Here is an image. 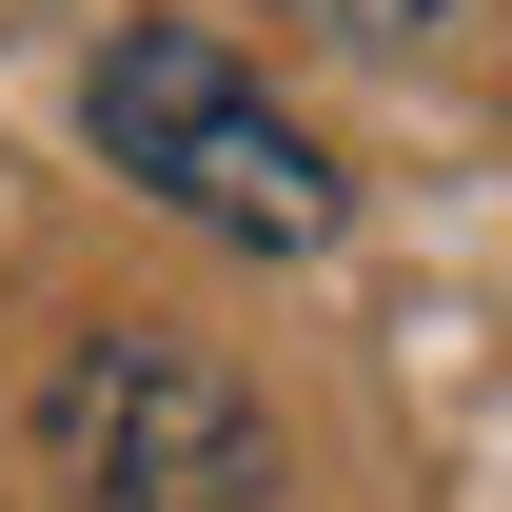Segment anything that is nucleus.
I'll return each instance as SVG.
<instances>
[{
    "mask_svg": "<svg viewBox=\"0 0 512 512\" xmlns=\"http://www.w3.org/2000/svg\"><path fill=\"white\" fill-rule=\"evenodd\" d=\"M79 119H99V158H119L158 217H197V237H237V256H335L316 119H276V79H256L217 20H119V40L79 60Z\"/></svg>",
    "mask_w": 512,
    "mask_h": 512,
    "instance_id": "nucleus-1",
    "label": "nucleus"
},
{
    "mask_svg": "<svg viewBox=\"0 0 512 512\" xmlns=\"http://www.w3.org/2000/svg\"><path fill=\"white\" fill-rule=\"evenodd\" d=\"M40 473H60V512H276V414L237 355L119 316L40 375Z\"/></svg>",
    "mask_w": 512,
    "mask_h": 512,
    "instance_id": "nucleus-2",
    "label": "nucleus"
},
{
    "mask_svg": "<svg viewBox=\"0 0 512 512\" xmlns=\"http://www.w3.org/2000/svg\"><path fill=\"white\" fill-rule=\"evenodd\" d=\"M296 40H335V60H414V40H453L473 0H276Z\"/></svg>",
    "mask_w": 512,
    "mask_h": 512,
    "instance_id": "nucleus-3",
    "label": "nucleus"
}]
</instances>
